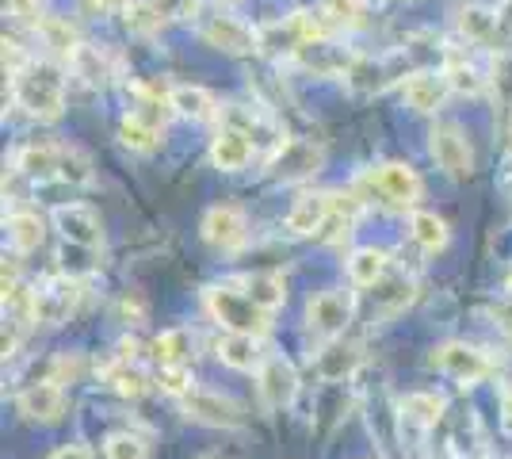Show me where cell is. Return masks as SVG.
<instances>
[{"label":"cell","mask_w":512,"mask_h":459,"mask_svg":"<svg viewBox=\"0 0 512 459\" xmlns=\"http://www.w3.org/2000/svg\"><path fill=\"white\" fill-rule=\"evenodd\" d=\"M344 268H348L352 287H379L386 280V268H390V253L379 245H360L348 253Z\"/></svg>","instance_id":"cell-27"},{"label":"cell","mask_w":512,"mask_h":459,"mask_svg":"<svg viewBox=\"0 0 512 459\" xmlns=\"http://www.w3.org/2000/svg\"><path fill=\"white\" fill-rule=\"evenodd\" d=\"M58 264H62V276H73V280H85V276H92L100 268L96 249H85V245H62L58 249Z\"/></svg>","instance_id":"cell-38"},{"label":"cell","mask_w":512,"mask_h":459,"mask_svg":"<svg viewBox=\"0 0 512 459\" xmlns=\"http://www.w3.org/2000/svg\"><path fill=\"white\" fill-rule=\"evenodd\" d=\"M50 459H96V456H92L88 444H62V448L50 452Z\"/></svg>","instance_id":"cell-45"},{"label":"cell","mask_w":512,"mask_h":459,"mask_svg":"<svg viewBox=\"0 0 512 459\" xmlns=\"http://www.w3.org/2000/svg\"><path fill=\"white\" fill-rule=\"evenodd\" d=\"M153 8L161 12V20H195L199 16V0H150Z\"/></svg>","instance_id":"cell-44"},{"label":"cell","mask_w":512,"mask_h":459,"mask_svg":"<svg viewBox=\"0 0 512 459\" xmlns=\"http://www.w3.org/2000/svg\"><path fill=\"white\" fill-rule=\"evenodd\" d=\"M428 364H432L436 372L448 375L451 383H459V387H478L482 379L493 375L490 356L482 349H474V345H467V341H444L440 349H432Z\"/></svg>","instance_id":"cell-8"},{"label":"cell","mask_w":512,"mask_h":459,"mask_svg":"<svg viewBox=\"0 0 512 459\" xmlns=\"http://www.w3.org/2000/svg\"><path fill=\"white\" fill-rule=\"evenodd\" d=\"M325 153L321 146H314V138H283L268 161V169L279 184H299V180H310V176L321 169Z\"/></svg>","instance_id":"cell-10"},{"label":"cell","mask_w":512,"mask_h":459,"mask_svg":"<svg viewBox=\"0 0 512 459\" xmlns=\"http://www.w3.org/2000/svg\"><path fill=\"white\" fill-rule=\"evenodd\" d=\"M169 108H172V115L192 119V123H211V119H218V115H222L218 100H214L203 85H172Z\"/></svg>","instance_id":"cell-26"},{"label":"cell","mask_w":512,"mask_h":459,"mask_svg":"<svg viewBox=\"0 0 512 459\" xmlns=\"http://www.w3.org/2000/svg\"><path fill=\"white\" fill-rule=\"evenodd\" d=\"M256 394H260V406L268 414L287 410L295 402V394H299V372H295V364L283 360V356H268L264 368L256 372Z\"/></svg>","instance_id":"cell-14"},{"label":"cell","mask_w":512,"mask_h":459,"mask_svg":"<svg viewBox=\"0 0 512 459\" xmlns=\"http://www.w3.org/2000/svg\"><path fill=\"white\" fill-rule=\"evenodd\" d=\"M409 238L417 241L425 253H444L451 241V230L436 211H409Z\"/></svg>","instance_id":"cell-33"},{"label":"cell","mask_w":512,"mask_h":459,"mask_svg":"<svg viewBox=\"0 0 512 459\" xmlns=\"http://www.w3.org/2000/svg\"><path fill=\"white\" fill-rule=\"evenodd\" d=\"M291 62L306 73H314V77H337V73H348L352 62H356V54L352 50H341V46L333 43V39H325V43H306L299 46L295 54H291Z\"/></svg>","instance_id":"cell-19"},{"label":"cell","mask_w":512,"mask_h":459,"mask_svg":"<svg viewBox=\"0 0 512 459\" xmlns=\"http://www.w3.org/2000/svg\"><path fill=\"white\" fill-rule=\"evenodd\" d=\"M153 379H157V387H161L165 394H172L176 402H180L188 391H195L192 368H157V375H153Z\"/></svg>","instance_id":"cell-42"},{"label":"cell","mask_w":512,"mask_h":459,"mask_svg":"<svg viewBox=\"0 0 512 459\" xmlns=\"http://www.w3.org/2000/svg\"><path fill=\"white\" fill-rule=\"evenodd\" d=\"M199 35H203L207 46L230 54V58H249V54L260 50V31L249 27L245 20H237V16H222V12L199 23Z\"/></svg>","instance_id":"cell-12"},{"label":"cell","mask_w":512,"mask_h":459,"mask_svg":"<svg viewBox=\"0 0 512 459\" xmlns=\"http://www.w3.org/2000/svg\"><path fill=\"white\" fill-rule=\"evenodd\" d=\"M96 372L104 379V387H111L119 398H142L153 383L150 372L138 360H123V356H111L104 364H96Z\"/></svg>","instance_id":"cell-21"},{"label":"cell","mask_w":512,"mask_h":459,"mask_svg":"<svg viewBox=\"0 0 512 459\" xmlns=\"http://www.w3.org/2000/svg\"><path fill=\"white\" fill-rule=\"evenodd\" d=\"M253 134L234 123H222L218 134L211 138V165L218 173H241L249 161H253Z\"/></svg>","instance_id":"cell-17"},{"label":"cell","mask_w":512,"mask_h":459,"mask_svg":"<svg viewBox=\"0 0 512 459\" xmlns=\"http://www.w3.org/2000/svg\"><path fill=\"white\" fill-rule=\"evenodd\" d=\"M81 306V280L73 276H46L43 284L31 291V318L39 326H65L73 310Z\"/></svg>","instance_id":"cell-7"},{"label":"cell","mask_w":512,"mask_h":459,"mask_svg":"<svg viewBox=\"0 0 512 459\" xmlns=\"http://www.w3.org/2000/svg\"><path fill=\"white\" fill-rule=\"evenodd\" d=\"M505 291H509V299H512V272H509V280H505Z\"/></svg>","instance_id":"cell-49"},{"label":"cell","mask_w":512,"mask_h":459,"mask_svg":"<svg viewBox=\"0 0 512 459\" xmlns=\"http://www.w3.org/2000/svg\"><path fill=\"white\" fill-rule=\"evenodd\" d=\"M409 73H417L413 54L406 46L402 50H386V54H356L352 69L344 73V85L352 88L356 96H379L394 81H406Z\"/></svg>","instance_id":"cell-3"},{"label":"cell","mask_w":512,"mask_h":459,"mask_svg":"<svg viewBox=\"0 0 512 459\" xmlns=\"http://www.w3.org/2000/svg\"><path fill=\"white\" fill-rule=\"evenodd\" d=\"M23 4H39V0H23Z\"/></svg>","instance_id":"cell-51"},{"label":"cell","mask_w":512,"mask_h":459,"mask_svg":"<svg viewBox=\"0 0 512 459\" xmlns=\"http://www.w3.org/2000/svg\"><path fill=\"white\" fill-rule=\"evenodd\" d=\"M230 4H237V0H230Z\"/></svg>","instance_id":"cell-52"},{"label":"cell","mask_w":512,"mask_h":459,"mask_svg":"<svg viewBox=\"0 0 512 459\" xmlns=\"http://www.w3.org/2000/svg\"><path fill=\"white\" fill-rule=\"evenodd\" d=\"M428 153L448 180H470L474 176V146H470L467 131L459 123H451V119L436 123L428 131Z\"/></svg>","instance_id":"cell-5"},{"label":"cell","mask_w":512,"mask_h":459,"mask_svg":"<svg viewBox=\"0 0 512 459\" xmlns=\"http://www.w3.org/2000/svg\"><path fill=\"white\" fill-rule=\"evenodd\" d=\"M199 459H226V456H218V452H207V456H199Z\"/></svg>","instance_id":"cell-50"},{"label":"cell","mask_w":512,"mask_h":459,"mask_svg":"<svg viewBox=\"0 0 512 459\" xmlns=\"http://www.w3.org/2000/svg\"><path fill=\"white\" fill-rule=\"evenodd\" d=\"M77 375H81V356H77V352H62V356H54V360H50V372H46V379H50V383H73V379H77Z\"/></svg>","instance_id":"cell-43"},{"label":"cell","mask_w":512,"mask_h":459,"mask_svg":"<svg viewBox=\"0 0 512 459\" xmlns=\"http://www.w3.org/2000/svg\"><path fill=\"white\" fill-rule=\"evenodd\" d=\"M88 8H96V12H123L130 0H85Z\"/></svg>","instance_id":"cell-48"},{"label":"cell","mask_w":512,"mask_h":459,"mask_svg":"<svg viewBox=\"0 0 512 459\" xmlns=\"http://www.w3.org/2000/svg\"><path fill=\"white\" fill-rule=\"evenodd\" d=\"M119 142L134 153H153L161 146V127L130 111V115H123V123H119Z\"/></svg>","instance_id":"cell-34"},{"label":"cell","mask_w":512,"mask_h":459,"mask_svg":"<svg viewBox=\"0 0 512 459\" xmlns=\"http://www.w3.org/2000/svg\"><path fill=\"white\" fill-rule=\"evenodd\" d=\"M180 414L199 425H211V429H241L245 425V406L222 391H207V387H195L180 398Z\"/></svg>","instance_id":"cell-9"},{"label":"cell","mask_w":512,"mask_h":459,"mask_svg":"<svg viewBox=\"0 0 512 459\" xmlns=\"http://www.w3.org/2000/svg\"><path fill=\"white\" fill-rule=\"evenodd\" d=\"M153 360L157 368H192L195 360V333L188 326H172L153 337Z\"/></svg>","instance_id":"cell-25"},{"label":"cell","mask_w":512,"mask_h":459,"mask_svg":"<svg viewBox=\"0 0 512 459\" xmlns=\"http://www.w3.org/2000/svg\"><path fill=\"white\" fill-rule=\"evenodd\" d=\"M497 23H501L505 35H512V0H501V4H497Z\"/></svg>","instance_id":"cell-47"},{"label":"cell","mask_w":512,"mask_h":459,"mask_svg":"<svg viewBox=\"0 0 512 459\" xmlns=\"http://www.w3.org/2000/svg\"><path fill=\"white\" fill-rule=\"evenodd\" d=\"M356 314V299L344 287H325L318 295H310L306 303V333H314L318 341H337L348 322Z\"/></svg>","instance_id":"cell-6"},{"label":"cell","mask_w":512,"mask_h":459,"mask_svg":"<svg viewBox=\"0 0 512 459\" xmlns=\"http://www.w3.org/2000/svg\"><path fill=\"white\" fill-rule=\"evenodd\" d=\"M203 306L226 333H245V337H264L272 329V314L264 306H256L241 287L230 284H211L203 291Z\"/></svg>","instance_id":"cell-2"},{"label":"cell","mask_w":512,"mask_h":459,"mask_svg":"<svg viewBox=\"0 0 512 459\" xmlns=\"http://www.w3.org/2000/svg\"><path fill=\"white\" fill-rule=\"evenodd\" d=\"M69 69H73V73L92 88H104L107 77H111V62H107V54H100V46H88V43L77 50V58L69 62Z\"/></svg>","instance_id":"cell-35"},{"label":"cell","mask_w":512,"mask_h":459,"mask_svg":"<svg viewBox=\"0 0 512 459\" xmlns=\"http://www.w3.org/2000/svg\"><path fill=\"white\" fill-rule=\"evenodd\" d=\"M451 85L444 73H432V69H417L402 81V100H406L409 111L417 115H436V111L448 104Z\"/></svg>","instance_id":"cell-16"},{"label":"cell","mask_w":512,"mask_h":459,"mask_svg":"<svg viewBox=\"0 0 512 459\" xmlns=\"http://www.w3.org/2000/svg\"><path fill=\"white\" fill-rule=\"evenodd\" d=\"M497 402H501V425L512 433V383H501V394H497Z\"/></svg>","instance_id":"cell-46"},{"label":"cell","mask_w":512,"mask_h":459,"mask_svg":"<svg viewBox=\"0 0 512 459\" xmlns=\"http://www.w3.org/2000/svg\"><path fill=\"white\" fill-rule=\"evenodd\" d=\"M218 360L226 364V368H234V372H260L264 368V360L272 356V352H264L260 345V337H245V333H226V337H218Z\"/></svg>","instance_id":"cell-23"},{"label":"cell","mask_w":512,"mask_h":459,"mask_svg":"<svg viewBox=\"0 0 512 459\" xmlns=\"http://www.w3.org/2000/svg\"><path fill=\"white\" fill-rule=\"evenodd\" d=\"M444 77H448L451 92H463V96H482V92L493 85V77H486V69H478L467 54H459V50H448Z\"/></svg>","instance_id":"cell-31"},{"label":"cell","mask_w":512,"mask_h":459,"mask_svg":"<svg viewBox=\"0 0 512 459\" xmlns=\"http://www.w3.org/2000/svg\"><path fill=\"white\" fill-rule=\"evenodd\" d=\"M16 173L27 176V180H58L62 173V146L58 142H27L20 153H16Z\"/></svg>","instance_id":"cell-24"},{"label":"cell","mask_w":512,"mask_h":459,"mask_svg":"<svg viewBox=\"0 0 512 459\" xmlns=\"http://www.w3.org/2000/svg\"><path fill=\"white\" fill-rule=\"evenodd\" d=\"M16 410L31 425H58L65 417V410H69V398H65L62 383L39 379V383H31V387H23L16 394Z\"/></svg>","instance_id":"cell-15"},{"label":"cell","mask_w":512,"mask_h":459,"mask_svg":"<svg viewBox=\"0 0 512 459\" xmlns=\"http://www.w3.org/2000/svg\"><path fill=\"white\" fill-rule=\"evenodd\" d=\"M459 31H463V39H467L470 46H493L497 43L501 23H497V12H490V8H482V4H463V8H459Z\"/></svg>","instance_id":"cell-32"},{"label":"cell","mask_w":512,"mask_h":459,"mask_svg":"<svg viewBox=\"0 0 512 459\" xmlns=\"http://www.w3.org/2000/svg\"><path fill=\"white\" fill-rule=\"evenodd\" d=\"M203 241L211 245L214 253H241L249 245V222H245V211L234 207V203H218L203 215V226H199Z\"/></svg>","instance_id":"cell-11"},{"label":"cell","mask_w":512,"mask_h":459,"mask_svg":"<svg viewBox=\"0 0 512 459\" xmlns=\"http://www.w3.org/2000/svg\"><path fill=\"white\" fill-rule=\"evenodd\" d=\"M123 23H127L130 35H138V39H153L165 27L161 12L153 8L150 0H130L127 8H123Z\"/></svg>","instance_id":"cell-36"},{"label":"cell","mask_w":512,"mask_h":459,"mask_svg":"<svg viewBox=\"0 0 512 459\" xmlns=\"http://www.w3.org/2000/svg\"><path fill=\"white\" fill-rule=\"evenodd\" d=\"M4 230H8V245H12L16 257H27V253L43 249L46 226L35 211H12V215H4Z\"/></svg>","instance_id":"cell-28"},{"label":"cell","mask_w":512,"mask_h":459,"mask_svg":"<svg viewBox=\"0 0 512 459\" xmlns=\"http://www.w3.org/2000/svg\"><path fill=\"white\" fill-rule=\"evenodd\" d=\"M256 306H264L268 314H276L279 306L287 303V280H283V272H249V276H241L234 280Z\"/></svg>","instance_id":"cell-29"},{"label":"cell","mask_w":512,"mask_h":459,"mask_svg":"<svg viewBox=\"0 0 512 459\" xmlns=\"http://www.w3.org/2000/svg\"><path fill=\"white\" fill-rule=\"evenodd\" d=\"M58 180H65V184H88L92 180V161L77 146H62V173H58Z\"/></svg>","instance_id":"cell-41"},{"label":"cell","mask_w":512,"mask_h":459,"mask_svg":"<svg viewBox=\"0 0 512 459\" xmlns=\"http://www.w3.org/2000/svg\"><path fill=\"white\" fill-rule=\"evenodd\" d=\"M104 456L107 459H150V444H146V437L123 429V433H111V437L104 440Z\"/></svg>","instance_id":"cell-39"},{"label":"cell","mask_w":512,"mask_h":459,"mask_svg":"<svg viewBox=\"0 0 512 459\" xmlns=\"http://www.w3.org/2000/svg\"><path fill=\"white\" fill-rule=\"evenodd\" d=\"M35 31H39L43 46H50V54H54V58H65V62H73L77 50L85 46L81 43V31L65 20V16H43V20L35 23Z\"/></svg>","instance_id":"cell-30"},{"label":"cell","mask_w":512,"mask_h":459,"mask_svg":"<svg viewBox=\"0 0 512 459\" xmlns=\"http://www.w3.org/2000/svg\"><path fill=\"white\" fill-rule=\"evenodd\" d=\"M50 222L62 234L65 245L100 249V241H104V222H100V211L92 203H58L50 211Z\"/></svg>","instance_id":"cell-13"},{"label":"cell","mask_w":512,"mask_h":459,"mask_svg":"<svg viewBox=\"0 0 512 459\" xmlns=\"http://www.w3.org/2000/svg\"><path fill=\"white\" fill-rule=\"evenodd\" d=\"M360 184H371L390 207H402V211H417V203L425 196L421 176L406 161H379L360 176Z\"/></svg>","instance_id":"cell-4"},{"label":"cell","mask_w":512,"mask_h":459,"mask_svg":"<svg viewBox=\"0 0 512 459\" xmlns=\"http://www.w3.org/2000/svg\"><path fill=\"white\" fill-rule=\"evenodd\" d=\"M333 199L337 192H302L295 203H291V211H287V230L295 234V238H321V230H325V222L333 215Z\"/></svg>","instance_id":"cell-18"},{"label":"cell","mask_w":512,"mask_h":459,"mask_svg":"<svg viewBox=\"0 0 512 459\" xmlns=\"http://www.w3.org/2000/svg\"><path fill=\"white\" fill-rule=\"evenodd\" d=\"M383 287V284H379ZM413 299V280H394L390 287L375 291V303H379V318H394L402 306Z\"/></svg>","instance_id":"cell-40"},{"label":"cell","mask_w":512,"mask_h":459,"mask_svg":"<svg viewBox=\"0 0 512 459\" xmlns=\"http://www.w3.org/2000/svg\"><path fill=\"white\" fill-rule=\"evenodd\" d=\"M363 364V352L356 345H348V341H325L318 352V360H314V372H318L321 383H344V379H352V375L360 372Z\"/></svg>","instance_id":"cell-22"},{"label":"cell","mask_w":512,"mask_h":459,"mask_svg":"<svg viewBox=\"0 0 512 459\" xmlns=\"http://www.w3.org/2000/svg\"><path fill=\"white\" fill-rule=\"evenodd\" d=\"M444 414H448V398L436 391H409L398 402V421L421 429V433H432L444 421Z\"/></svg>","instance_id":"cell-20"},{"label":"cell","mask_w":512,"mask_h":459,"mask_svg":"<svg viewBox=\"0 0 512 459\" xmlns=\"http://www.w3.org/2000/svg\"><path fill=\"white\" fill-rule=\"evenodd\" d=\"M12 100L39 123H58L65 111V73L54 62H31L12 81Z\"/></svg>","instance_id":"cell-1"},{"label":"cell","mask_w":512,"mask_h":459,"mask_svg":"<svg viewBox=\"0 0 512 459\" xmlns=\"http://www.w3.org/2000/svg\"><path fill=\"white\" fill-rule=\"evenodd\" d=\"M321 12L337 27H344V31H356V27L367 23L371 8H367V0H321Z\"/></svg>","instance_id":"cell-37"}]
</instances>
